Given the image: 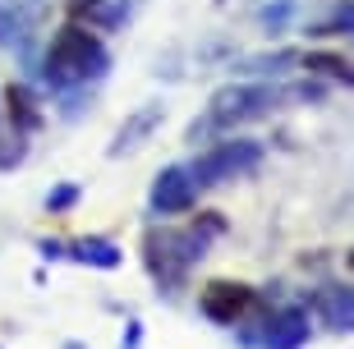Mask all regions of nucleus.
Here are the masks:
<instances>
[{
    "label": "nucleus",
    "instance_id": "1",
    "mask_svg": "<svg viewBox=\"0 0 354 349\" xmlns=\"http://www.w3.org/2000/svg\"><path fill=\"white\" fill-rule=\"evenodd\" d=\"M106 65H111L106 60V46L92 28L69 23L51 37V51H46V78H51V88H79L88 78H102Z\"/></svg>",
    "mask_w": 354,
    "mask_h": 349
},
{
    "label": "nucleus",
    "instance_id": "2",
    "mask_svg": "<svg viewBox=\"0 0 354 349\" xmlns=\"http://www.w3.org/2000/svg\"><path fill=\"white\" fill-rule=\"evenodd\" d=\"M216 230H221V220H203V225H194V230H147L143 253H147L152 281L180 285L184 276H189V267L203 258V248H207V239Z\"/></svg>",
    "mask_w": 354,
    "mask_h": 349
},
{
    "label": "nucleus",
    "instance_id": "3",
    "mask_svg": "<svg viewBox=\"0 0 354 349\" xmlns=\"http://www.w3.org/2000/svg\"><path fill=\"white\" fill-rule=\"evenodd\" d=\"M263 161V142L253 138H230V142H216L212 152H203L189 166L198 189H212V184H225V180H239V175H249L253 166Z\"/></svg>",
    "mask_w": 354,
    "mask_h": 349
},
{
    "label": "nucleus",
    "instance_id": "4",
    "mask_svg": "<svg viewBox=\"0 0 354 349\" xmlns=\"http://www.w3.org/2000/svg\"><path fill=\"white\" fill-rule=\"evenodd\" d=\"M276 106V88L267 83H230L212 97V111H207V124L212 129H235L244 120H258Z\"/></svg>",
    "mask_w": 354,
    "mask_h": 349
},
{
    "label": "nucleus",
    "instance_id": "5",
    "mask_svg": "<svg viewBox=\"0 0 354 349\" xmlns=\"http://www.w3.org/2000/svg\"><path fill=\"white\" fill-rule=\"evenodd\" d=\"M244 340L258 349H304L308 345V312L304 308L276 312L263 322V331H244Z\"/></svg>",
    "mask_w": 354,
    "mask_h": 349
},
{
    "label": "nucleus",
    "instance_id": "6",
    "mask_svg": "<svg viewBox=\"0 0 354 349\" xmlns=\"http://www.w3.org/2000/svg\"><path fill=\"white\" fill-rule=\"evenodd\" d=\"M194 198H198V184H194V175H189V166H166L152 180V211L157 216H180V211H189L194 207Z\"/></svg>",
    "mask_w": 354,
    "mask_h": 349
},
{
    "label": "nucleus",
    "instance_id": "7",
    "mask_svg": "<svg viewBox=\"0 0 354 349\" xmlns=\"http://www.w3.org/2000/svg\"><path fill=\"white\" fill-rule=\"evenodd\" d=\"M249 308H253V290L249 285L212 281L207 290H203V317H212V322H221V326H235Z\"/></svg>",
    "mask_w": 354,
    "mask_h": 349
},
{
    "label": "nucleus",
    "instance_id": "8",
    "mask_svg": "<svg viewBox=\"0 0 354 349\" xmlns=\"http://www.w3.org/2000/svg\"><path fill=\"white\" fill-rule=\"evenodd\" d=\"M313 312L322 317V326L350 336V331H354V290H345V285H327V290H317V294H313Z\"/></svg>",
    "mask_w": 354,
    "mask_h": 349
},
{
    "label": "nucleus",
    "instance_id": "9",
    "mask_svg": "<svg viewBox=\"0 0 354 349\" xmlns=\"http://www.w3.org/2000/svg\"><path fill=\"white\" fill-rule=\"evenodd\" d=\"M69 258H79L83 267H102V272H115L120 262H124V253H120L111 239H79Z\"/></svg>",
    "mask_w": 354,
    "mask_h": 349
},
{
    "label": "nucleus",
    "instance_id": "10",
    "mask_svg": "<svg viewBox=\"0 0 354 349\" xmlns=\"http://www.w3.org/2000/svg\"><path fill=\"white\" fill-rule=\"evenodd\" d=\"M5 102H10V120L19 124V129H37L41 124V111H37V102H32V92H28L24 83H10Z\"/></svg>",
    "mask_w": 354,
    "mask_h": 349
},
{
    "label": "nucleus",
    "instance_id": "11",
    "mask_svg": "<svg viewBox=\"0 0 354 349\" xmlns=\"http://www.w3.org/2000/svg\"><path fill=\"white\" fill-rule=\"evenodd\" d=\"M157 124H161V106H143V111H138V115H133L129 124L120 129V138H115V147H111V152H124V147H138V138H147V133L157 129Z\"/></svg>",
    "mask_w": 354,
    "mask_h": 349
},
{
    "label": "nucleus",
    "instance_id": "12",
    "mask_svg": "<svg viewBox=\"0 0 354 349\" xmlns=\"http://www.w3.org/2000/svg\"><path fill=\"white\" fill-rule=\"evenodd\" d=\"M304 69L327 74V78H341V83H354V65L345 60V55H331V51H308L304 55Z\"/></svg>",
    "mask_w": 354,
    "mask_h": 349
},
{
    "label": "nucleus",
    "instance_id": "13",
    "mask_svg": "<svg viewBox=\"0 0 354 349\" xmlns=\"http://www.w3.org/2000/svg\"><path fill=\"white\" fill-rule=\"evenodd\" d=\"M317 37H336V32H354V5H341V10L331 14V19H322V23L313 28Z\"/></svg>",
    "mask_w": 354,
    "mask_h": 349
},
{
    "label": "nucleus",
    "instance_id": "14",
    "mask_svg": "<svg viewBox=\"0 0 354 349\" xmlns=\"http://www.w3.org/2000/svg\"><path fill=\"white\" fill-rule=\"evenodd\" d=\"M74 202H79V189H74V184H60V189L46 194V207L51 211H65V207H74Z\"/></svg>",
    "mask_w": 354,
    "mask_h": 349
},
{
    "label": "nucleus",
    "instance_id": "15",
    "mask_svg": "<svg viewBox=\"0 0 354 349\" xmlns=\"http://www.w3.org/2000/svg\"><path fill=\"white\" fill-rule=\"evenodd\" d=\"M74 14H88V19H102V0H69Z\"/></svg>",
    "mask_w": 354,
    "mask_h": 349
},
{
    "label": "nucleus",
    "instance_id": "16",
    "mask_svg": "<svg viewBox=\"0 0 354 349\" xmlns=\"http://www.w3.org/2000/svg\"><path fill=\"white\" fill-rule=\"evenodd\" d=\"M143 345V322H129L124 326V349H138Z\"/></svg>",
    "mask_w": 354,
    "mask_h": 349
},
{
    "label": "nucleus",
    "instance_id": "17",
    "mask_svg": "<svg viewBox=\"0 0 354 349\" xmlns=\"http://www.w3.org/2000/svg\"><path fill=\"white\" fill-rule=\"evenodd\" d=\"M41 258H46V262L65 258V244H51V239H46V244H41Z\"/></svg>",
    "mask_w": 354,
    "mask_h": 349
},
{
    "label": "nucleus",
    "instance_id": "18",
    "mask_svg": "<svg viewBox=\"0 0 354 349\" xmlns=\"http://www.w3.org/2000/svg\"><path fill=\"white\" fill-rule=\"evenodd\" d=\"M65 349H83V345H79V340H69V345H65Z\"/></svg>",
    "mask_w": 354,
    "mask_h": 349
}]
</instances>
